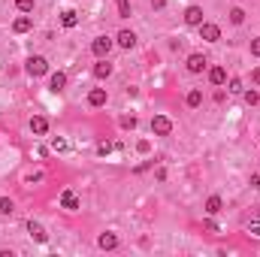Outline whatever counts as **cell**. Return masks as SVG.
<instances>
[{"mask_svg": "<svg viewBox=\"0 0 260 257\" xmlns=\"http://www.w3.org/2000/svg\"><path fill=\"white\" fill-rule=\"evenodd\" d=\"M112 148H115L112 142H100V145H97V154H100V158H106V154H109Z\"/></svg>", "mask_w": 260, "mask_h": 257, "instance_id": "27", "label": "cell"}, {"mask_svg": "<svg viewBox=\"0 0 260 257\" xmlns=\"http://www.w3.org/2000/svg\"><path fill=\"white\" fill-rule=\"evenodd\" d=\"M94 76H97V79H109V76H112V64H109L106 58H100V61L94 64Z\"/></svg>", "mask_w": 260, "mask_h": 257, "instance_id": "8", "label": "cell"}, {"mask_svg": "<svg viewBox=\"0 0 260 257\" xmlns=\"http://www.w3.org/2000/svg\"><path fill=\"white\" fill-rule=\"evenodd\" d=\"M185 24L188 27H200L203 24V6H188L185 9Z\"/></svg>", "mask_w": 260, "mask_h": 257, "instance_id": "5", "label": "cell"}, {"mask_svg": "<svg viewBox=\"0 0 260 257\" xmlns=\"http://www.w3.org/2000/svg\"><path fill=\"white\" fill-rule=\"evenodd\" d=\"M245 103H248V106H257V103H260V94L251 88V91H245Z\"/></svg>", "mask_w": 260, "mask_h": 257, "instance_id": "24", "label": "cell"}, {"mask_svg": "<svg viewBox=\"0 0 260 257\" xmlns=\"http://www.w3.org/2000/svg\"><path fill=\"white\" fill-rule=\"evenodd\" d=\"M209 82L212 85H224V82H227V70H224V67H212V70H209Z\"/></svg>", "mask_w": 260, "mask_h": 257, "instance_id": "17", "label": "cell"}, {"mask_svg": "<svg viewBox=\"0 0 260 257\" xmlns=\"http://www.w3.org/2000/svg\"><path fill=\"white\" fill-rule=\"evenodd\" d=\"M61 24H64V27H76V24H79V15H76L73 9H64V12H61Z\"/></svg>", "mask_w": 260, "mask_h": 257, "instance_id": "18", "label": "cell"}, {"mask_svg": "<svg viewBox=\"0 0 260 257\" xmlns=\"http://www.w3.org/2000/svg\"><path fill=\"white\" fill-rule=\"evenodd\" d=\"M97 245H100L103 251H112V248H118V236H115V233H100Z\"/></svg>", "mask_w": 260, "mask_h": 257, "instance_id": "9", "label": "cell"}, {"mask_svg": "<svg viewBox=\"0 0 260 257\" xmlns=\"http://www.w3.org/2000/svg\"><path fill=\"white\" fill-rule=\"evenodd\" d=\"M151 6H154V9H164V6H166V0H151Z\"/></svg>", "mask_w": 260, "mask_h": 257, "instance_id": "33", "label": "cell"}, {"mask_svg": "<svg viewBox=\"0 0 260 257\" xmlns=\"http://www.w3.org/2000/svg\"><path fill=\"white\" fill-rule=\"evenodd\" d=\"M51 148H55V151H67V148H70V142L61 140V136H55V140H51Z\"/></svg>", "mask_w": 260, "mask_h": 257, "instance_id": "23", "label": "cell"}, {"mask_svg": "<svg viewBox=\"0 0 260 257\" xmlns=\"http://www.w3.org/2000/svg\"><path fill=\"white\" fill-rule=\"evenodd\" d=\"M30 27H33V22L27 19V15H19V19L12 22V30H15V33H27Z\"/></svg>", "mask_w": 260, "mask_h": 257, "instance_id": "16", "label": "cell"}, {"mask_svg": "<svg viewBox=\"0 0 260 257\" xmlns=\"http://www.w3.org/2000/svg\"><path fill=\"white\" fill-rule=\"evenodd\" d=\"M221 206H224V200H221L218 194H212L209 200H206V215H218V212H221Z\"/></svg>", "mask_w": 260, "mask_h": 257, "instance_id": "15", "label": "cell"}, {"mask_svg": "<svg viewBox=\"0 0 260 257\" xmlns=\"http://www.w3.org/2000/svg\"><path fill=\"white\" fill-rule=\"evenodd\" d=\"M151 133L154 136H169L172 133V121H169L166 115H154L151 118Z\"/></svg>", "mask_w": 260, "mask_h": 257, "instance_id": "2", "label": "cell"}, {"mask_svg": "<svg viewBox=\"0 0 260 257\" xmlns=\"http://www.w3.org/2000/svg\"><path fill=\"white\" fill-rule=\"evenodd\" d=\"M115 6H118L121 19H130V0H115Z\"/></svg>", "mask_w": 260, "mask_h": 257, "instance_id": "21", "label": "cell"}, {"mask_svg": "<svg viewBox=\"0 0 260 257\" xmlns=\"http://www.w3.org/2000/svg\"><path fill=\"white\" fill-rule=\"evenodd\" d=\"M251 82H254V85H260V67H254V73H251Z\"/></svg>", "mask_w": 260, "mask_h": 257, "instance_id": "32", "label": "cell"}, {"mask_svg": "<svg viewBox=\"0 0 260 257\" xmlns=\"http://www.w3.org/2000/svg\"><path fill=\"white\" fill-rule=\"evenodd\" d=\"M203 227H206V230H209V233H215V230H218V224H215V221H212V215H209V218H206V221H203Z\"/></svg>", "mask_w": 260, "mask_h": 257, "instance_id": "29", "label": "cell"}, {"mask_svg": "<svg viewBox=\"0 0 260 257\" xmlns=\"http://www.w3.org/2000/svg\"><path fill=\"white\" fill-rule=\"evenodd\" d=\"M242 22H245V9L233 6V9H230V24H242Z\"/></svg>", "mask_w": 260, "mask_h": 257, "instance_id": "20", "label": "cell"}, {"mask_svg": "<svg viewBox=\"0 0 260 257\" xmlns=\"http://www.w3.org/2000/svg\"><path fill=\"white\" fill-rule=\"evenodd\" d=\"M19 12H33V0H15Z\"/></svg>", "mask_w": 260, "mask_h": 257, "instance_id": "26", "label": "cell"}, {"mask_svg": "<svg viewBox=\"0 0 260 257\" xmlns=\"http://www.w3.org/2000/svg\"><path fill=\"white\" fill-rule=\"evenodd\" d=\"M115 43H118L121 48H133V46H136V33H133V30H121Z\"/></svg>", "mask_w": 260, "mask_h": 257, "instance_id": "11", "label": "cell"}, {"mask_svg": "<svg viewBox=\"0 0 260 257\" xmlns=\"http://www.w3.org/2000/svg\"><path fill=\"white\" fill-rule=\"evenodd\" d=\"M30 130L37 133V136H43V133L48 130V121H46L43 115H33V118H30Z\"/></svg>", "mask_w": 260, "mask_h": 257, "instance_id": "14", "label": "cell"}, {"mask_svg": "<svg viewBox=\"0 0 260 257\" xmlns=\"http://www.w3.org/2000/svg\"><path fill=\"white\" fill-rule=\"evenodd\" d=\"M200 37H203L206 43H218V40H221V27L212 24V22H203V24H200Z\"/></svg>", "mask_w": 260, "mask_h": 257, "instance_id": "4", "label": "cell"}, {"mask_svg": "<svg viewBox=\"0 0 260 257\" xmlns=\"http://www.w3.org/2000/svg\"><path fill=\"white\" fill-rule=\"evenodd\" d=\"M251 187H254V191H260V176H251Z\"/></svg>", "mask_w": 260, "mask_h": 257, "instance_id": "34", "label": "cell"}, {"mask_svg": "<svg viewBox=\"0 0 260 257\" xmlns=\"http://www.w3.org/2000/svg\"><path fill=\"white\" fill-rule=\"evenodd\" d=\"M230 94H242V79H230Z\"/></svg>", "mask_w": 260, "mask_h": 257, "instance_id": "28", "label": "cell"}, {"mask_svg": "<svg viewBox=\"0 0 260 257\" xmlns=\"http://www.w3.org/2000/svg\"><path fill=\"white\" fill-rule=\"evenodd\" d=\"M91 51H94L97 58H106L109 51H112V40H109V37H97V40L91 43Z\"/></svg>", "mask_w": 260, "mask_h": 257, "instance_id": "6", "label": "cell"}, {"mask_svg": "<svg viewBox=\"0 0 260 257\" xmlns=\"http://www.w3.org/2000/svg\"><path fill=\"white\" fill-rule=\"evenodd\" d=\"M121 127H124V130H133V127H136V115H124V118H121Z\"/></svg>", "mask_w": 260, "mask_h": 257, "instance_id": "25", "label": "cell"}, {"mask_svg": "<svg viewBox=\"0 0 260 257\" xmlns=\"http://www.w3.org/2000/svg\"><path fill=\"white\" fill-rule=\"evenodd\" d=\"M251 55H254V58H260V37H257V40H251Z\"/></svg>", "mask_w": 260, "mask_h": 257, "instance_id": "30", "label": "cell"}, {"mask_svg": "<svg viewBox=\"0 0 260 257\" xmlns=\"http://www.w3.org/2000/svg\"><path fill=\"white\" fill-rule=\"evenodd\" d=\"M88 103H91V106H106V88H91Z\"/></svg>", "mask_w": 260, "mask_h": 257, "instance_id": "13", "label": "cell"}, {"mask_svg": "<svg viewBox=\"0 0 260 257\" xmlns=\"http://www.w3.org/2000/svg\"><path fill=\"white\" fill-rule=\"evenodd\" d=\"M248 233H251V236H260V221H254V224H248Z\"/></svg>", "mask_w": 260, "mask_h": 257, "instance_id": "31", "label": "cell"}, {"mask_svg": "<svg viewBox=\"0 0 260 257\" xmlns=\"http://www.w3.org/2000/svg\"><path fill=\"white\" fill-rule=\"evenodd\" d=\"M64 88H67V73H51V79H48V91L61 94Z\"/></svg>", "mask_w": 260, "mask_h": 257, "instance_id": "7", "label": "cell"}, {"mask_svg": "<svg viewBox=\"0 0 260 257\" xmlns=\"http://www.w3.org/2000/svg\"><path fill=\"white\" fill-rule=\"evenodd\" d=\"M185 103H188L190 109H197L200 103H203V91H197V88H194V91H188V100H185Z\"/></svg>", "mask_w": 260, "mask_h": 257, "instance_id": "19", "label": "cell"}, {"mask_svg": "<svg viewBox=\"0 0 260 257\" xmlns=\"http://www.w3.org/2000/svg\"><path fill=\"white\" fill-rule=\"evenodd\" d=\"M206 64H209V61H206V55L194 51V55H188V64H185V67H188V73H194V76H197V73L206 70Z\"/></svg>", "mask_w": 260, "mask_h": 257, "instance_id": "3", "label": "cell"}, {"mask_svg": "<svg viewBox=\"0 0 260 257\" xmlns=\"http://www.w3.org/2000/svg\"><path fill=\"white\" fill-rule=\"evenodd\" d=\"M0 212H3V215H12V212H15V203H12L9 197H3V200H0Z\"/></svg>", "mask_w": 260, "mask_h": 257, "instance_id": "22", "label": "cell"}, {"mask_svg": "<svg viewBox=\"0 0 260 257\" xmlns=\"http://www.w3.org/2000/svg\"><path fill=\"white\" fill-rule=\"evenodd\" d=\"M61 206H64L67 212H76V209H79V197H76L73 191H64V194H61Z\"/></svg>", "mask_w": 260, "mask_h": 257, "instance_id": "10", "label": "cell"}, {"mask_svg": "<svg viewBox=\"0 0 260 257\" xmlns=\"http://www.w3.org/2000/svg\"><path fill=\"white\" fill-rule=\"evenodd\" d=\"M24 70H27V76H33V79H37V76H46V73H48V61H46L43 55H30L27 64H24Z\"/></svg>", "mask_w": 260, "mask_h": 257, "instance_id": "1", "label": "cell"}, {"mask_svg": "<svg viewBox=\"0 0 260 257\" xmlns=\"http://www.w3.org/2000/svg\"><path fill=\"white\" fill-rule=\"evenodd\" d=\"M27 233L37 239V242H46V239H48V233L43 230V224H37V221H27Z\"/></svg>", "mask_w": 260, "mask_h": 257, "instance_id": "12", "label": "cell"}]
</instances>
